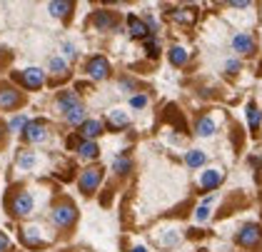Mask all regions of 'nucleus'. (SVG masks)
Instances as JSON below:
<instances>
[{"label": "nucleus", "mask_w": 262, "mask_h": 252, "mask_svg": "<svg viewBox=\"0 0 262 252\" xmlns=\"http://www.w3.org/2000/svg\"><path fill=\"white\" fill-rule=\"evenodd\" d=\"M20 80H23V85H25V88L35 90V88H40L42 82H45V75H42L40 68H28V70L20 75Z\"/></svg>", "instance_id": "nucleus-5"}, {"label": "nucleus", "mask_w": 262, "mask_h": 252, "mask_svg": "<svg viewBox=\"0 0 262 252\" xmlns=\"http://www.w3.org/2000/svg\"><path fill=\"white\" fill-rule=\"evenodd\" d=\"M127 30H130L133 38H147V33H150L147 25H145L138 15H130V18H127Z\"/></svg>", "instance_id": "nucleus-9"}, {"label": "nucleus", "mask_w": 262, "mask_h": 252, "mask_svg": "<svg viewBox=\"0 0 262 252\" xmlns=\"http://www.w3.org/2000/svg\"><path fill=\"white\" fill-rule=\"evenodd\" d=\"M130 105H133V108H145V105H147V97H145V95H135L133 100H130Z\"/></svg>", "instance_id": "nucleus-30"}, {"label": "nucleus", "mask_w": 262, "mask_h": 252, "mask_svg": "<svg viewBox=\"0 0 262 252\" xmlns=\"http://www.w3.org/2000/svg\"><path fill=\"white\" fill-rule=\"evenodd\" d=\"M5 247H8V237H5V235L0 233V252L5 250Z\"/></svg>", "instance_id": "nucleus-34"}, {"label": "nucleus", "mask_w": 262, "mask_h": 252, "mask_svg": "<svg viewBox=\"0 0 262 252\" xmlns=\"http://www.w3.org/2000/svg\"><path fill=\"white\" fill-rule=\"evenodd\" d=\"M78 153H80L82 157H88V160H93V157H98L100 150H98V145H95L93 140H88V142H82L80 148H78Z\"/></svg>", "instance_id": "nucleus-19"}, {"label": "nucleus", "mask_w": 262, "mask_h": 252, "mask_svg": "<svg viewBox=\"0 0 262 252\" xmlns=\"http://www.w3.org/2000/svg\"><path fill=\"white\" fill-rule=\"evenodd\" d=\"M102 133V122L100 120H85L80 125V135L88 137V140H93V137H98Z\"/></svg>", "instance_id": "nucleus-10"}, {"label": "nucleus", "mask_w": 262, "mask_h": 252, "mask_svg": "<svg viewBox=\"0 0 262 252\" xmlns=\"http://www.w3.org/2000/svg\"><path fill=\"white\" fill-rule=\"evenodd\" d=\"M247 120H250V130L255 133V130L260 128V122H262V113H260V108H257L255 102L247 105Z\"/></svg>", "instance_id": "nucleus-14"}, {"label": "nucleus", "mask_w": 262, "mask_h": 252, "mask_svg": "<svg viewBox=\"0 0 262 252\" xmlns=\"http://www.w3.org/2000/svg\"><path fill=\"white\" fill-rule=\"evenodd\" d=\"M205 160H207V157H205L202 150H190V153L185 155V162H187L190 167H200V165H205Z\"/></svg>", "instance_id": "nucleus-17"}, {"label": "nucleus", "mask_w": 262, "mask_h": 252, "mask_svg": "<svg viewBox=\"0 0 262 252\" xmlns=\"http://www.w3.org/2000/svg\"><path fill=\"white\" fill-rule=\"evenodd\" d=\"M20 102L18 90H0V108H15Z\"/></svg>", "instance_id": "nucleus-11"}, {"label": "nucleus", "mask_w": 262, "mask_h": 252, "mask_svg": "<svg viewBox=\"0 0 262 252\" xmlns=\"http://www.w3.org/2000/svg\"><path fill=\"white\" fill-rule=\"evenodd\" d=\"M50 70L55 73V75H65V70H68V62L62 58H53L50 60Z\"/></svg>", "instance_id": "nucleus-25"}, {"label": "nucleus", "mask_w": 262, "mask_h": 252, "mask_svg": "<svg viewBox=\"0 0 262 252\" xmlns=\"http://www.w3.org/2000/svg\"><path fill=\"white\" fill-rule=\"evenodd\" d=\"M170 62H172V65H185V62H187V53L175 45V48L170 50Z\"/></svg>", "instance_id": "nucleus-23"}, {"label": "nucleus", "mask_w": 262, "mask_h": 252, "mask_svg": "<svg viewBox=\"0 0 262 252\" xmlns=\"http://www.w3.org/2000/svg\"><path fill=\"white\" fill-rule=\"evenodd\" d=\"M222 180H225V175L220 170H205L200 177V185H202V190H215Z\"/></svg>", "instance_id": "nucleus-6"}, {"label": "nucleus", "mask_w": 262, "mask_h": 252, "mask_svg": "<svg viewBox=\"0 0 262 252\" xmlns=\"http://www.w3.org/2000/svg\"><path fill=\"white\" fill-rule=\"evenodd\" d=\"M75 217H78V213H75V207H73L70 202L58 205V207L53 210V222H55L58 227H70V225L75 222Z\"/></svg>", "instance_id": "nucleus-1"}, {"label": "nucleus", "mask_w": 262, "mask_h": 252, "mask_svg": "<svg viewBox=\"0 0 262 252\" xmlns=\"http://www.w3.org/2000/svg\"><path fill=\"white\" fill-rule=\"evenodd\" d=\"M160 242H162V245H175V242H178V235H175V233L165 235V237H162Z\"/></svg>", "instance_id": "nucleus-31"}, {"label": "nucleus", "mask_w": 262, "mask_h": 252, "mask_svg": "<svg viewBox=\"0 0 262 252\" xmlns=\"http://www.w3.org/2000/svg\"><path fill=\"white\" fill-rule=\"evenodd\" d=\"M133 252H147V250H145V247H140V245H138V247H133Z\"/></svg>", "instance_id": "nucleus-36"}, {"label": "nucleus", "mask_w": 262, "mask_h": 252, "mask_svg": "<svg viewBox=\"0 0 262 252\" xmlns=\"http://www.w3.org/2000/svg\"><path fill=\"white\" fill-rule=\"evenodd\" d=\"M215 133V122L210 120V117H202L200 122H198V135L200 137H210Z\"/></svg>", "instance_id": "nucleus-20"}, {"label": "nucleus", "mask_w": 262, "mask_h": 252, "mask_svg": "<svg viewBox=\"0 0 262 252\" xmlns=\"http://www.w3.org/2000/svg\"><path fill=\"white\" fill-rule=\"evenodd\" d=\"M25 125H28V117L25 115H18V117H13V120H10V130H13V133L25 130Z\"/></svg>", "instance_id": "nucleus-27"}, {"label": "nucleus", "mask_w": 262, "mask_h": 252, "mask_svg": "<svg viewBox=\"0 0 262 252\" xmlns=\"http://www.w3.org/2000/svg\"><path fill=\"white\" fill-rule=\"evenodd\" d=\"M247 5H250L247 0H240V3H232V8H247Z\"/></svg>", "instance_id": "nucleus-35"}, {"label": "nucleus", "mask_w": 262, "mask_h": 252, "mask_svg": "<svg viewBox=\"0 0 262 252\" xmlns=\"http://www.w3.org/2000/svg\"><path fill=\"white\" fill-rule=\"evenodd\" d=\"M75 105H80V102H78V95H75V93H60V95H58V108H60L62 113L73 110Z\"/></svg>", "instance_id": "nucleus-13"}, {"label": "nucleus", "mask_w": 262, "mask_h": 252, "mask_svg": "<svg viewBox=\"0 0 262 252\" xmlns=\"http://www.w3.org/2000/svg\"><path fill=\"white\" fill-rule=\"evenodd\" d=\"M100 177H102V170H100V167H88V170H82V175H80L82 193H93V190L100 185Z\"/></svg>", "instance_id": "nucleus-2"}, {"label": "nucleus", "mask_w": 262, "mask_h": 252, "mask_svg": "<svg viewBox=\"0 0 262 252\" xmlns=\"http://www.w3.org/2000/svg\"><path fill=\"white\" fill-rule=\"evenodd\" d=\"M13 213L15 215H30L33 213V197L28 193H20L13 200Z\"/></svg>", "instance_id": "nucleus-7"}, {"label": "nucleus", "mask_w": 262, "mask_h": 252, "mask_svg": "<svg viewBox=\"0 0 262 252\" xmlns=\"http://www.w3.org/2000/svg\"><path fill=\"white\" fill-rule=\"evenodd\" d=\"M33 162H35V157H33V155H23L20 157V167H30Z\"/></svg>", "instance_id": "nucleus-33"}, {"label": "nucleus", "mask_w": 262, "mask_h": 252, "mask_svg": "<svg viewBox=\"0 0 262 252\" xmlns=\"http://www.w3.org/2000/svg\"><path fill=\"white\" fill-rule=\"evenodd\" d=\"M95 25H98L100 30H110V28L115 25V20H113V15H110L107 10H98V13H95Z\"/></svg>", "instance_id": "nucleus-16"}, {"label": "nucleus", "mask_w": 262, "mask_h": 252, "mask_svg": "<svg viewBox=\"0 0 262 252\" xmlns=\"http://www.w3.org/2000/svg\"><path fill=\"white\" fill-rule=\"evenodd\" d=\"M70 10H73V3H68V0H65V3H50V13H53L55 18H65Z\"/></svg>", "instance_id": "nucleus-18"}, {"label": "nucleus", "mask_w": 262, "mask_h": 252, "mask_svg": "<svg viewBox=\"0 0 262 252\" xmlns=\"http://www.w3.org/2000/svg\"><path fill=\"white\" fill-rule=\"evenodd\" d=\"M38 230H33V227H30V230H25V233H23V242H25V245H38V242H40V237H38Z\"/></svg>", "instance_id": "nucleus-28"}, {"label": "nucleus", "mask_w": 262, "mask_h": 252, "mask_svg": "<svg viewBox=\"0 0 262 252\" xmlns=\"http://www.w3.org/2000/svg\"><path fill=\"white\" fill-rule=\"evenodd\" d=\"M237 70H240V62H237V60H230V62H227V73H230V75H235Z\"/></svg>", "instance_id": "nucleus-32"}, {"label": "nucleus", "mask_w": 262, "mask_h": 252, "mask_svg": "<svg viewBox=\"0 0 262 252\" xmlns=\"http://www.w3.org/2000/svg\"><path fill=\"white\" fill-rule=\"evenodd\" d=\"M172 18L178 20V23H195L198 15H195V13H190V10H175V13H172Z\"/></svg>", "instance_id": "nucleus-26"}, {"label": "nucleus", "mask_w": 262, "mask_h": 252, "mask_svg": "<svg viewBox=\"0 0 262 252\" xmlns=\"http://www.w3.org/2000/svg\"><path fill=\"white\" fill-rule=\"evenodd\" d=\"M127 122H130V120H127V115H125L122 110H113V113H110V125H113V128H127Z\"/></svg>", "instance_id": "nucleus-22"}, {"label": "nucleus", "mask_w": 262, "mask_h": 252, "mask_svg": "<svg viewBox=\"0 0 262 252\" xmlns=\"http://www.w3.org/2000/svg\"><path fill=\"white\" fill-rule=\"evenodd\" d=\"M260 237H262V230L257 225H245L242 233H237V242L245 245V247H252L255 242H260Z\"/></svg>", "instance_id": "nucleus-4"}, {"label": "nucleus", "mask_w": 262, "mask_h": 252, "mask_svg": "<svg viewBox=\"0 0 262 252\" xmlns=\"http://www.w3.org/2000/svg\"><path fill=\"white\" fill-rule=\"evenodd\" d=\"M232 48H235L237 53H252L255 43H252L250 35H235V38H232Z\"/></svg>", "instance_id": "nucleus-12"}, {"label": "nucleus", "mask_w": 262, "mask_h": 252, "mask_svg": "<svg viewBox=\"0 0 262 252\" xmlns=\"http://www.w3.org/2000/svg\"><path fill=\"white\" fill-rule=\"evenodd\" d=\"M25 140H30V142H40V140H45V125H42L40 120L25 125Z\"/></svg>", "instance_id": "nucleus-8"}, {"label": "nucleus", "mask_w": 262, "mask_h": 252, "mask_svg": "<svg viewBox=\"0 0 262 252\" xmlns=\"http://www.w3.org/2000/svg\"><path fill=\"white\" fill-rule=\"evenodd\" d=\"M210 202H212V197H207L200 207H198V213H195V220H198V222H205V220L210 217Z\"/></svg>", "instance_id": "nucleus-24"}, {"label": "nucleus", "mask_w": 262, "mask_h": 252, "mask_svg": "<svg viewBox=\"0 0 262 252\" xmlns=\"http://www.w3.org/2000/svg\"><path fill=\"white\" fill-rule=\"evenodd\" d=\"M113 167H115V173H130V167H133V162H130V157L127 155H118L115 157V162H113Z\"/></svg>", "instance_id": "nucleus-21"}, {"label": "nucleus", "mask_w": 262, "mask_h": 252, "mask_svg": "<svg viewBox=\"0 0 262 252\" xmlns=\"http://www.w3.org/2000/svg\"><path fill=\"white\" fill-rule=\"evenodd\" d=\"M88 73H90V78L105 80L110 75V65H107V60L102 58V55H95V58L88 62Z\"/></svg>", "instance_id": "nucleus-3"}, {"label": "nucleus", "mask_w": 262, "mask_h": 252, "mask_svg": "<svg viewBox=\"0 0 262 252\" xmlns=\"http://www.w3.org/2000/svg\"><path fill=\"white\" fill-rule=\"evenodd\" d=\"M145 48H147L150 58H155V55L160 53V48H158V43H155V38H147V40H145Z\"/></svg>", "instance_id": "nucleus-29"}, {"label": "nucleus", "mask_w": 262, "mask_h": 252, "mask_svg": "<svg viewBox=\"0 0 262 252\" xmlns=\"http://www.w3.org/2000/svg\"><path fill=\"white\" fill-rule=\"evenodd\" d=\"M65 120H68L70 125H82V122H85V108H82V105H75L73 110L65 113Z\"/></svg>", "instance_id": "nucleus-15"}]
</instances>
